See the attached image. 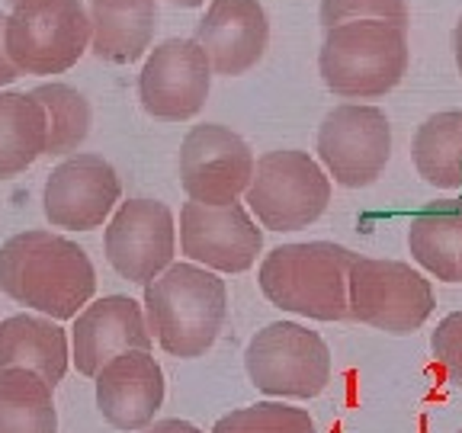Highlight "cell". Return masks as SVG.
Listing matches in <instances>:
<instances>
[{
  "label": "cell",
  "mask_w": 462,
  "mask_h": 433,
  "mask_svg": "<svg viewBox=\"0 0 462 433\" xmlns=\"http://www.w3.org/2000/svg\"><path fill=\"white\" fill-rule=\"evenodd\" d=\"M453 55H456V68L462 74V16L456 20V29H453Z\"/></svg>",
  "instance_id": "obj_31"
},
{
  "label": "cell",
  "mask_w": 462,
  "mask_h": 433,
  "mask_svg": "<svg viewBox=\"0 0 462 433\" xmlns=\"http://www.w3.org/2000/svg\"><path fill=\"white\" fill-rule=\"evenodd\" d=\"M408 251L440 282H462V199H437L414 212Z\"/></svg>",
  "instance_id": "obj_19"
},
{
  "label": "cell",
  "mask_w": 462,
  "mask_h": 433,
  "mask_svg": "<svg viewBox=\"0 0 462 433\" xmlns=\"http://www.w3.org/2000/svg\"><path fill=\"white\" fill-rule=\"evenodd\" d=\"M356 257L334 241H299L280 244L260 263V292L270 305L315 321L350 318V270Z\"/></svg>",
  "instance_id": "obj_2"
},
{
  "label": "cell",
  "mask_w": 462,
  "mask_h": 433,
  "mask_svg": "<svg viewBox=\"0 0 462 433\" xmlns=\"http://www.w3.org/2000/svg\"><path fill=\"white\" fill-rule=\"evenodd\" d=\"M0 292L51 321H71L97 292V270L78 241L45 228L0 244Z\"/></svg>",
  "instance_id": "obj_1"
},
{
  "label": "cell",
  "mask_w": 462,
  "mask_h": 433,
  "mask_svg": "<svg viewBox=\"0 0 462 433\" xmlns=\"http://www.w3.org/2000/svg\"><path fill=\"white\" fill-rule=\"evenodd\" d=\"M392 158V123L379 106L340 103L318 129V161L334 183L346 189L369 187Z\"/></svg>",
  "instance_id": "obj_9"
},
{
  "label": "cell",
  "mask_w": 462,
  "mask_h": 433,
  "mask_svg": "<svg viewBox=\"0 0 462 433\" xmlns=\"http://www.w3.org/2000/svg\"><path fill=\"white\" fill-rule=\"evenodd\" d=\"M49 144V119L32 94L0 90V180H10L39 158Z\"/></svg>",
  "instance_id": "obj_20"
},
{
  "label": "cell",
  "mask_w": 462,
  "mask_h": 433,
  "mask_svg": "<svg viewBox=\"0 0 462 433\" xmlns=\"http://www.w3.org/2000/svg\"><path fill=\"white\" fill-rule=\"evenodd\" d=\"M68 334L45 315H10L0 321V373L29 369L55 389L68 373Z\"/></svg>",
  "instance_id": "obj_18"
},
{
  "label": "cell",
  "mask_w": 462,
  "mask_h": 433,
  "mask_svg": "<svg viewBox=\"0 0 462 433\" xmlns=\"http://www.w3.org/2000/svg\"><path fill=\"white\" fill-rule=\"evenodd\" d=\"M103 251L109 267L129 282L148 286L173 263L177 222L167 202L125 199L106 222Z\"/></svg>",
  "instance_id": "obj_12"
},
{
  "label": "cell",
  "mask_w": 462,
  "mask_h": 433,
  "mask_svg": "<svg viewBox=\"0 0 462 433\" xmlns=\"http://www.w3.org/2000/svg\"><path fill=\"white\" fill-rule=\"evenodd\" d=\"M90 55L109 61V65H135L138 58H148L158 29V4L142 0L129 10L90 7Z\"/></svg>",
  "instance_id": "obj_21"
},
{
  "label": "cell",
  "mask_w": 462,
  "mask_h": 433,
  "mask_svg": "<svg viewBox=\"0 0 462 433\" xmlns=\"http://www.w3.org/2000/svg\"><path fill=\"white\" fill-rule=\"evenodd\" d=\"M459 433H462V430H459Z\"/></svg>",
  "instance_id": "obj_34"
},
{
  "label": "cell",
  "mask_w": 462,
  "mask_h": 433,
  "mask_svg": "<svg viewBox=\"0 0 462 433\" xmlns=\"http://www.w3.org/2000/svg\"><path fill=\"white\" fill-rule=\"evenodd\" d=\"M144 315L164 354L196 360L218 340L228 315V289L222 276L199 263H171L144 286Z\"/></svg>",
  "instance_id": "obj_3"
},
{
  "label": "cell",
  "mask_w": 462,
  "mask_h": 433,
  "mask_svg": "<svg viewBox=\"0 0 462 433\" xmlns=\"http://www.w3.org/2000/svg\"><path fill=\"white\" fill-rule=\"evenodd\" d=\"M251 144L228 125L202 123L187 132L180 144V187L202 206H231L254 180Z\"/></svg>",
  "instance_id": "obj_11"
},
{
  "label": "cell",
  "mask_w": 462,
  "mask_h": 433,
  "mask_svg": "<svg viewBox=\"0 0 462 433\" xmlns=\"http://www.w3.org/2000/svg\"><path fill=\"white\" fill-rule=\"evenodd\" d=\"M142 433H202V430L196 424H189V420L171 418V420H158V424L144 427Z\"/></svg>",
  "instance_id": "obj_29"
},
{
  "label": "cell",
  "mask_w": 462,
  "mask_h": 433,
  "mask_svg": "<svg viewBox=\"0 0 462 433\" xmlns=\"http://www.w3.org/2000/svg\"><path fill=\"white\" fill-rule=\"evenodd\" d=\"M16 78H20V68L14 65V58L7 51V16L0 14V90L14 84Z\"/></svg>",
  "instance_id": "obj_28"
},
{
  "label": "cell",
  "mask_w": 462,
  "mask_h": 433,
  "mask_svg": "<svg viewBox=\"0 0 462 433\" xmlns=\"http://www.w3.org/2000/svg\"><path fill=\"white\" fill-rule=\"evenodd\" d=\"M29 94L36 97L39 106L45 109V119H49L45 158H71V154H78V148L90 135V125H94V109H90L87 97L80 94L78 87L61 84V80L39 84Z\"/></svg>",
  "instance_id": "obj_24"
},
{
  "label": "cell",
  "mask_w": 462,
  "mask_h": 433,
  "mask_svg": "<svg viewBox=\"0 0 462 433\" xmlns=\"http://www.w3.org/2000/svg\"><path fill=\"white\" fill-rule=\"evenodd\" d=\"M0 433H58L51 385L29 369L0 373Z\"/></svg>",
  "instance_id": "obj_23"
},
{
  "label": "cell",
  "mask_w": 462,
  "mask_h": 433,
  "mask_svg": "<svg viewBox=\"0 0 462 433\" xmlns=\"http://www.w3.org/2000/svg\"><path fill=\"white\" fill-rule=\"evenodd\" d=\"M350 318L385 334H414L433 305V286L424 273L402 260L356 257L350 270Z\"/></svg>",
  "instance_id": "obj_8"
},
{
  "label": "cell",
  "mask_w": 462,
  "mask_h": 433,
  "mask_svg": "<svg viewBox=\"0 0 462 433\" xmlns=\"http://www.w3.org/2000/svg\"><path fill=\"white\" fill-rule=\"evenodd\" d=\"M193 39L216 74L241 78L260 65L270 45V16L260 0H209Z\"/></svg>",
  "instance_id": "obj_16"
},
{
  "label": "cell",
  "mask_w": 462,
  "mask_h": 433,
  "mask_svg": "<svg viewBox=\"0 0 462 433\" xmlns=\"http://www.w3.org/2000/svg\"><path fill=\"white\" fill-rule=\"evenodd\" d=\"M173 7H183V10H196V7H206V0H167Z\"/></svg>",
  "instance_id": "obj_32"
},
{
  "label": "cell",
  "mask_w": 462,
  "mask_h": 433,
  "mask_svg": "<svg viewBox=\"0 0 462 433\" xmlns=\"http://www.w3.org/2000/svg\"><path fill=\"white\" fill-rule=\"evenodd\" d=\"M212 433H315V420L302 408H289L282 401H260L218 418Z\"/></svg>",
  "instance_id": "obj_25"
},
{
  "label": "cell",
  "mask_w": 462,
  "mask_h": 433,
  "mask_svg": "<svg viewBox=\"0 0 462 433\" xmlns=\"http://www.w3.org/2000/svg\"><path fill=\"white\" fill-rule=\"evenodd\" d=\"M245 202L260 228L302 231L328 212L331 177L309 152L280 148L257 158Z\"/></svg>",
  "instance_id": "obj_6"
},
{
  "label": "cell",
  "mask_w": 462,
  "mask_h": 433,
  "mask_svg": "<svg viewBox=\"0 0 462 433\" xmlns=\"http://www.w3.org/2000/svg\"><path fill=\"white\" fill-rule=\"evenodd\" d=\"M7 4H10V7H14V4H20V0H7Z\"/></svg>",
  "instance_id": "obj_33"
},
{
  "label": "cell",
  "mask_w": 462,
  "mask_h": 433,
  "mask_svg": "<svg viewBox=\"0 0 462 433\" xmlns=\"http://www.w3.org/2000/svg\"><path fill=\"white\" fill-rule=\"evenodd\" d=\"M212 65L202 45L189 39H164L144 58L138 74V103L161 123H189L202 113L212 90Z\"/></svg>",
  "instance_id": "obj_10"
},
{
  "label": "cell",
  "mask_w": 462,
  "mask_h": 433,
  "mask_svg": "<svg viewBox=\"0 0 462 433\" xmlns=\"http://www.w3.org/2000/svg\"><path fill=\"white\" fill-rule=\"evenodd\" d=\"M245 369L263 395L315 398L331 382V350L321 334L296 321H273L251 337Z\"/></svg>",
  "instance_id": "obj_7"
},
{
  "label": "cell",
  "mask_w": 462,
  "mask_h": 433,
  "mask_svg": "<svg viewBox=\"0 0 462 433\" xmlns=\"http://www.w3.org/2000/svg\"><path fill=\"white\" fill-rule=\"evenodd\" d=\"M90 7L84 0H20L7 14V51L20 74H65L90 51Z\"/></svg>",
  "instance_id": "obj_5"
},
{
  "label": "cell",
  "mask_w": 462,
  "mask_h": 433,
  "mask_svg": "<svg viewBox=\"0 0 462 433\" xmlns=\"http://www.w3.org/2000/svg\"><path fill=\"white\" fill-rule=\"evenodd\" d=\"M123 199L119 173L100 154H71L51 167L42 189V212L51 228L94 231L113 218Z\"/></svg>",
  "instance_id": "obj_14"
},
{
  "label": "cell",
  "mask_w": 462,
  "mask_h": 433,
  "mask_svg": "<svg viewBox=\"0 0 462 433\" xmlns=\"http://www.w3.org/2000/svg\"><path fill=\"white\" fill-rule=\"evenodd\" d=\"M430 350L443 369H447L449 382L462 389V311H453L437 325L430 337Z\"/></svg>",
  "instance_id": "obj_27"
},
{
  "label": "cell",
  "mask_w": 462,
  "mask_h": 433,
  "mask_svg": "<svg viewBox=\"0 0 462 433\" xmlns=\"http://www.w3.org/2000/svg\"><path fill=\"white\" fill-rule=\"evenodd\" d=\"M414 170L437 189H462V113L427 115L411 142Z\"/></svg>",
  "instance_id": "obj_22"
},
{
  "label": "cell",
  "mask_w": 462,
  "mask_h": 433,
  "mask_svg": "<svg viewBox=\"0 0 462 433\" xmlns=\"http://www.w3.org/2000/svg\"><path fill=\"white\" fill-rule=\"evenodd\" d=\"M180 251L212 273H247L263 251V231L245 202L202 206L189 199L180 209Z\"/></svg>",
  "instance_id": "obj_13"
},
{
  "label": "cell",
  "mask_w": 462,
  "mask_h": 433,
  "mask_svg": "<svg viewBox=\"0 0 462 433\" xmlns=\"http://www.w3.org/2000/svg\"><path fill=\"white\" fill-rule=\"evenodd\" d=\"M408 61V29L385 20H354L325 29L318 74L340 100H379L402 84Z\"/></svg>",
  "instance_id": "obj_4"
},
{
  "label": "cell",
  "mask_w": 462,
  "mask_h": 433,
  "mask_svg": "<svg viewBox=\"0 0 462 433\" xmlns=\"http://www.w3.org/2000/svg\"><path fill=\"white\" fill-rule=\"evenodd\" d=\"M142 0H90V7H106V10H129L138 7Z\"/></svg>",
  "instance_id": "obj_30"
},
{
  "label": "cell",
  "mask_w": 462,
  "mask_h": 433,
  "mask_svg": "<svg viewBox=\"0 0 462 433\" xmlns=\"http://www.w3.org/2000/svg\"><path fill=\"white\" fill-rule=\"evenodd\" d=\"M164 404V369L148 350L116 356L97 375V408L116 430H144Z\"/></svg>",
  "instance_id": "obj_17"
},
{
  "label": "cell",
  "mask_w": 462,
  "mask_h": 433,
  "mask_svg": "<svg viewBox=\"0 0 462 433\" xmlns=\"http://www.w3.org/2000/svg\"><path fill=\"white\" fill-rule=\"evenodd\" d=\"M318 20L325 29L354 20H385L408 29V4L404 0H321Z\"/></svg>",
  "instance_id": "obj_26"
},
{
  "label": "cell",
  "mask_w": 462,
  "mask_h": 433,
  "mask_svg": "<svg viewBox=\"0 0 462 433\" xmlns=\"http://www.w3.org/2000/svg\"><path fill=\"white\" fill-rule=\"evenodd\" d=\"M152 327L144 305L129 296H103L90 302L71 327V360L80 375L97 379L106 363L132 350L152 354Z\"/></svg>",
  "instance_id": "obj_15"
}]
</instances>
